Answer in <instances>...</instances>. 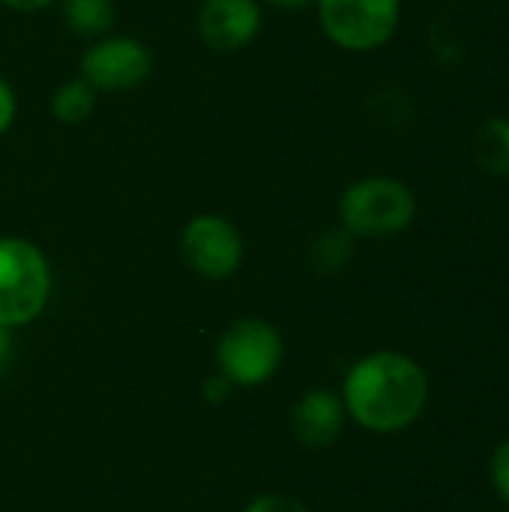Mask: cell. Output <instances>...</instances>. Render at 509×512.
I'll return each mask as SVG.
<instances>
[{
    "instance_id": "obj_8",
    "label": "cell",
    "mask_w": 509,
    "mask_h": 512,
    "mask_svg": "<svg viewBox=\"0 0 509 512\" xmlns=\"http://www.w3.org/2000/svg\"><path fill=\"white\" fill-rule=\"evenodd\" d=\"M264 24L261 0H204L198 9V36L207 48L231 54L255 42Z\"/></svg>"
},
{
    "instance_id": "obj_2",
    "label": "cell",
    "mask_w": 509,
    "mask_h": 512,
    "mask_svg": "<svg viewBox=\"0 0 509 512\" xmlns=\"http://www.w3.org/2000/svg\"><path fill=\"white\" fill-rule=\"evenodd\" d=\"M339 219L351 237L384 240L411 228L417 219V195L414 189L387 174H372L354 180L339 198Z\"/></svg>"
},
{
    "instance_id": "obj_15",
    "label": "cell",
    "mask_w": 509,
    "mask_h": 512,
    "mask_svg": "<svg viewBox=\"0 0 509 512\" xmlns=\"http://www.w3.org/2000/svg\"><path fill=\"white\" fill-rule=\"evenodd\" d=\"M246 512H309L297 498H291V495H261V498H255Z\"/></svg>"
},
{
    "instance_id": "obj_10",
    "label": "cell",
    "mask_w": 509,
    "mask_h": 512,
    "mask_svg": "<svg viewBox=\"0 0 509 512\" xmlns=\"http://www.w3.org/2000/svg\"><path fill=\"white\" fill-rule=\"evenodd\" d=\"M471 156L480 171L492 177L509 174V117H486L471 138Z\"/></svg>"
},
{
    "instance_id": "obj_1",
    "label": "cell",
    "mask_w": 509,
    "mask_h": 512,
    "mask_svg": "<svg viewBox=\"0 0 509 512\" xmlns=\"http://www.w3.org/2000/svg\"><path fill=\"white\" fill-rule=\"evenodd\" d=\"M342 402L363 429L393 435L423 417L429 405V375L408 354L375 351L348 372Z\"/></svg>"
},
{
    "instance_id": "obj_20",
    "label": "cell",
    "mask_w": 509,
    "mask_h": 512,
    "mask_svg": "<svg viewBox=\"0 0 509 512\" xmlns=\"http://www.w3.org/2000/svg\"><path fill=\"white\" fill-rule=\"evenodd\" d=\"M9 357H12V336H9L6 327H0V372L6 369Z\"/></svg>"
},
{
    "instance_id": "obj_9",
    "label": "cell",
    "mask_w": 509,
    "mask_h": 512,
    "mask_svg": "<svg viewBox=\"0 0 509 512\" xmlns=\"http://www.w3.org/2000/svg\"><path fill=\"white\" fill-rule=\"evenodd\" d=\"M345 414L348 411H345L342 396H336L333 390H312L297 402L291 414V426L300 444L321 450V447L336 444V438L345 429Z\"/></svg>"
},
{
    "instance_id": "obj_13",
    "label": "cell",
    "mask_w": 509,
    "mask_h": 512,
    "mask_svg": "<svg viewBox=\"0 0 509 512\" xmlns=\"http://www.w3.org/2000/svg\"><path fill=\"white\" fill-rule=\"evenodd\" d=\"M348 258H351V234L345 228L324 234L315 246V261L321 267H342Z\"/></svg>"
},
{
    "instance_id": "obj_6",
    "label": "cell",
    "mask_w": 509,
    "mask_h": 512,
    "mask_svg": "<svg viewBox=\"0 0 509 512\" xmlns=\"http://www.w3.org/2000/svg\"><path fill=\"white\" fill-rule=\"evenodd\" d=\"M180 252L198 276L228 279L240 270L246 246L240 228L231 219L219 213H201L186 222L180 234Z\"/></svg>"
},
{
    "instance_id": "obj_12",
    "label": "cell",
    "mask_w": 509,
    "mask_h": 512,
    "mask_svg": "<svg viewBox=\"0 0 509 512\" xmlns=\"http://www.w3.org/2000/svg\"><path fill=\"white\" fill-rule=\"evenodd\" d=\"M96 96H99V90L93 84H87L81 75L78 78H69V81H63L54 90V96H51V114L60 123H66V126L84 123L93 114V108H96Z\"/></svg>"
},
{
    "instance_id": "obj_19",
    "label": "cell",
    "mask_w": 509,
    "mask_h": 512,
    "mask_svg": "<svg viewBox=\"0 0 509 512\" xmlns=\"http://www.w3.org/2000/svg\"><path fill=\"white\" fill-rule=\"evenodd\" d=\"M228 387H231V381L222 375V381H216V378H213V381L207 384V393H210V399H213V402H222V399L228 396Z\"/></svg>"
},
{
    "instance_id": "obj_5",
    "label": "cell",
    "mask_w": 509,
    "mask_h": 512,
    "mask_svg": "<svg viewBox=\"0 0 509 512\" xmlns=\"http://www.w3.org/2000/svg\"><path fill=\"white\" fill-rule=\"evenodd\" d=\"M282 354H285L282 336L264 318L234 321L216 345V360L222 375L240 387H255L270 381L282 363Z\"/></svg>"
},
{
    "instance_id": "obj_11",
    "label": "cell",
    "mask_w": 509,
    "mask_h": 512,
    "mask_svg": "<svg viewBox=\"0 0 509 512\" xmlns=\"http://www.w3.org/2000/svg\"><path fill=\"white\" fill-rule=\"evenodd\" d=\"M63 3V21L72 33L99 39L114 27L117 9L114 0H60Z\"/></svg>"
},
{
    "instance_id": "obj_18",
    "label": "cell",
    "mask_w": 509,
    "mask_h": 512,
    "mask_svg": "<svg viewBox=\"0 0 509 512\" xmlns=\"http://www.w3.org/2000/svg\"><path fill=\"white\" fill-rule=\"evenodd\" d=\"M267 6H276V9H288V12H300V9H309L315 6V0H261Z\"/></svg>"
},
{
    "instance_id": "obj_3",
    "label": "cell",
    "mask_w": 509,
    "mask_h": 512,
    "mask_svg": "<svg viewBox=\"0 0 509 512\" xmlns=\"http://www.w3.org/2000/svg\"><path fill=\"white\" fill-rule=\"evenodd\" d=\"M51 297V264L24 237H0V327L36 321Z\"/></svg>"
},
{
    "instance_id": "obj_14",
    "label": "cell",
    "mask_w": 509,
    "mask_h": 512,
    "mask_svg": "<svg viewBox=\"0 0 509 512\" xmlns=\"http://www.w3.org/2000/svg\"><path fill=\"white\" fill-rule=\"evenodd\" d=\"M489 474H492L495 492L509 504V441H504V444L495 450V456H492V462H489Z\"/></svg>"
},
{
    "instance_id": "obj_4",
    "label": "cell",
    "mask_w": 509,
    "mask_h": 512,
    "mask_svg": "<svg viewBox=\"0 0 509 512\" xmlns=\"http://www.w3.org/2000/svg\"><path fill=\"white\" fill-rule=\"evenodd\" d=\"M324 36L351 54L384 48L402 21V0H315Z\"/></svg>"
},
{
    "instance_id": "obj_16",
    "label": "cell",
    "mask_w": 509,
    "mask_h": 512,
    "mask_svg": "<svg viewBox=\"0 0 509 512\" xmlns=\"http://www.w3.org/2000/svg\"><path fill=\"white\" fill-rule=\"evenodd\" d=\"M15 111H18V102H15V90L12 84L0 75V138L9 132V126L15 123Z\"/></svg>"
},
{
    "instance_id": "obj_17",
    "label": "cell",
    "mask_w": 509,
    "mask_h": 512,
    "mask_svg": "<svg viewBox=\"0 0 509 512\" xmlns=\"http://www.w3.org/2000/svg\"><path fill=\"white\" fill-rule=\"evenodd\" d=\"M6 9H15V12H42V9H48V6H54V3H60V0H0Z\"/></svg>"
},
{
    "instance_id": "obj_7",
    "label": "cell",
    "mask_w": 509,
    "mask_h": 512,
    "mask_svg": "<svg viewBox=\"0 0 509 512\" xmlns=\"http://www.w3.org/2000/svg\"><path fill=\"white\" fill-rule=\"evenodd\" d=\"M153 72L150 48L135 36H99L81 54V78L99 93L135 90Z\"/></svg>"
}]
</instances>
